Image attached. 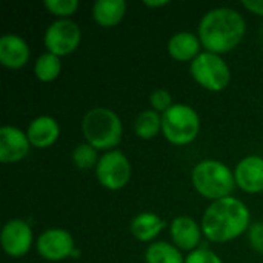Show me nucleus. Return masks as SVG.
<instances>
[{
	"instance_id": "5",
	"label": "nucleus",
	"mask_w": 263,
	"mask_h": 263,
	"mask_svg": "<svg viewBox=\"0 0 263 263\" xmlns=\"http://www.w3.org/2000/svg\"><path fill=\"white\" fill-rule=\"evenodd\" d=\"M200 133V117L197 111L185 103H174L162 114V134L176 145L185 146L197 139Z\"/></svg>"
},
{
	"instance_id": "11",
	"label": "nucleus",
	"mask_w": 263,
	"mask_h": 263,
	"mask_svg": "<svg viewBox=\"0 0 263 263\" xmlns=\"http://www.w3.org/2000/svg\"><path fill=\"white\" fill-rule=\"evenodd\" d=\"M31 149L26 133L12 125H3L0 128V162L17 163L23 160Z\"/></svg>"
},
{
	"instance_id": "22",
	"label": "nucleus",
	"mask_w": 263,
	"mask_h": 263,
	"mask_svg": "<svg viewBox=\"0 0 263 263\" xmlns=\"http://www.w3.org/2000/svg\"><path fill=\"white\" fill-rule=\"evenodd\" d=\"M71 159H72V163L79 170H91V168L97 166L100 157H99V151L85 142V143H80L74 148Z\"/></svg>"
},
{
	"instance_id": "27",
	"label": "nucleus",
	"mask_w": 263,
	"mask_h": 263,
	"mask_svg": "<svg viewBox=\"0 0 263 263\" xmlns=\"http://www.w3.org/2000/svg\"><path fill=\"white\" fill-rule=\"evenodd\" d=\"M243 8L256 15H263V0H245L242 2Z\"/></svg>"
},
{
	"instance_id": "6",
	"label": "nucleus",
	"mask_w": 263,
	"mask_h": 263,
	"mask_svg": "<svg viewBox=\"0 0 263 263\" xmlns=\"http://www.w3.org/2000/svg\"><path fill=\"white\" fill-rule=\"evenodd\" d=\"M191 77L197 85L211 92L223 91L231 80V71L222 55L203 51L190 65Z\"/></svg>"
},
{
	"instance_id": "16",
	"label": "nucleus",
	"mask_w": 263,
	"mask_h": 263,
	"mask_svg": "<svg viewBox=\"0 0 263 263\" xmlns=\"http://www.w3.org/2000/svg\"><path fill=\"white\" fill-rule=\"evenodd\" d=\"M200 39L194 32L180 31L168 40V54L177 62H193L200 54Z\"/></svg>"
},
{
	"instance_id": "12",
	"label": "nucleus",
	"mask_w": 263,
	"mask_h": 263,
	"mask_svg": "<svg viewBox=\"0 0 263 263\" xmlns=\"http://www.w3.org/2000/svg\"><path fill=\"white\" fill-rule=\"evenodd\" d=\"M236 185L248 193L257 194L263 191V157L248 156L243 157L234 170Z\"/></svg>"
},
{
	"instance_id": "10",
	"label": "nucleus",
	"mask_w": 263,
	"mask_h": 263,
	"mask_svg": "<svg viewBox=\"0 0 263 263\" xmlns=\"http://www.w3.org/2000/svg\"><path fill=\"white\" fill-rule=\"evenodd\" d=\"M0 242L5 254L14 259L22 257L32 247V230L23 219H11L2 228Z\"/></svg>"
},
{
	"instance_id": "1",
	"label": "nucleus",
	"mask_w": 263,
	"mask_h": 263,
	"mask_svg": "<svg viewBox=\"0 0 263 263\" xmlns=\"http://www.w3.org/2000/svg\"><path fill=\"white\" fill-rule=\"evenodd\" d=\"M247 22L243 15L228 6L210 9L199 23V39L208 52L225 54L233 51L245 37Z\"/></svg>"
},
{
	"instance_id": "2",
	"label": "nucleus",
	"mask_w": 263,
	"mask_h": 263,
	"mask_svg": "<svg viewBox=\"0 0 263 263\" xmlns=\"http://www.w3.org/2000/svg\"><path fill=\"white\" fill-rule=\"evenodd\" d=\"M202 233L214 243H225L240 237L251 227L248 206L236 199L225 197L211 202L202 216Z\"/></svg>"
},
{
	"instance_id": "14",
	"label": "nucleus",
	"mask_w": 263,
	"mask_h": 263,
	"mask_svg": "<svg viewBox=\"0 0 263 263\" xmlns=\"http://www.w3.org/2000/svg\"><path fill=\"white\" fill-rule=\"evenodd\" d=\"M31 51L26 40L8 32L0 37V63L8 69H20L29 60Z\"/></svg>"
},
{
	"instance_id": "4",
	"label": "nucleus",
	"mask_w": 263,
	"mask_h": 263,
	"mask_svg": "<svg viewBox=\"0 0 263 263\" xmlns=\"http://www.w3.org/2000/svg\"><path fill=\"white\" fill-rule=\"evenodd\" d=\"M191 182L194 190L211 202L230 197L234 191V186H237L234 173L225 163L216 159L200 160L193 168Z\"/></svg>"
},
{
	"instance_id": "21",
	"label": "nucleus",
	"mask_w": 263,
	"mask_h": 263,
	"mask_svg": "<svg viewBox=\"0 0 263 263\" xmlns=\"http://www.w3.org/2000/svg\"><path fill=\"white\" fill-rule=\"evenodd\" d=\"M60 72H62V60L59 55L46 51L37 57L34 63V74L40 82L49 83L55 80L60 76Z\"/></svg>"
},
{
	"instance_id": "13",
	"label": "nucleus",
	"mask_w": 263,
	"mask_h": 263,
	"mask_svg": "<svg viewBox=\"0 0 263 263\" xmlns=\"http://www.w3.org/2000/svg\"><path fill=\"white\" fill-rule=\"evenodd\" d=\"M202 227L190 217V216H177L173 219L170 225V236L173 239V245H176L180 251H194L202 239Z\"/></svg>"
},
{
	"instance_id": "15",
	"label": "nucleus",
	"mask_w": 263,
	"mask_h": 263,
	"mask_svg": "<svg viewBox=\"0 0 263 263\" xmlns=\"http://www.w3.org/2000/svg\"><path fill=\"white\" fill-rule=\"evenodd\" d=\"M26 136L31 146L39 149H46L59 140L60 125L51 116H39L29 122Z\"/></svg>"
},
{
	"instance_id": "3",
	"label": "nucleus",
	"mask_w": 263,
	"mask_h": 263,
	"mask_svg": "<svg viewBox=\"0 0 263 263\" xmlns=\"http://www.w3.org/2000/svg\"><path fill=\"white\" fill-rule=\"evenodd\" d=\"M82 133L91 146L97 151H112L123 136V125L120 117L109 108L97 106L89 111L82 119Z\"/></svg>"
},
{
	"instance_id": "28",
	"label": "nucleus",
	"mask_w": 263,
	"mask_h": 263,
	"mask_svg": "<svg viewBox=\"0 0 263 263\" xmlns=\"http://www.w3.org/2000/svg\"><path fill=\"white\" fill-rule=\"evenodd\" d=\"M143 5L146 6V8H163V6H168L170 5V2L168 0H146V2H143Z\"/></svg>"
},
{
	"instance_id": "7",
	"label": "nucleus",
	"mask_w": 263,
	"mask_h": 263,
	"mask_svg": "<svg viewBox=\"0 0 263 263\" xmlns=\"http://www.w3.org/2000/svg\"><path fill=\"white\" fill-rule=\"evenodd\" d=\"M96 177L103 188L119 191L125 188L131 179V163L122 151H108L99 159Z\"/></svg>"
},
{
	"instance_id": "17",
	"label": "nucleus",
	"mask_w": 263,
	"mask_h": 263,
	"mask_svg": "<svg viewBox=\"0 0 263 263\" xmlns=\"http://www.w3.org/2000/svg\"><path fill=\"white\" fill-rule=\"evenodd\" d=\"M126 14V2L123 0H97L92 5V18L102 28L117 26Z\"/></svg>"
},
{
	"instance_id": "18",
	"label": "nucleus",
	"mask_w": 263,
	"mask_h": 263,
	"mask_svg": "<svg viewBox=\"0 0 263 263\" xmlns=\"http://www.w3.org/2000/svg\"><path fill=\"white\" fill-rule=\"evenodd\" d=\"M165 220L156 213H140L131 220V234L139 242H151L165 228Z\"/></svg>"
},
{
	"instance_id": "24",
	"label": "nucleus",
	"mask_w": 263,
	"mask_h": 263,
	"mask_svg": "<svg viewBox=\"0 0 263 263\" xmlns=\"http://www.w3.org/2000/svg\"><path fill=\"white\" fill-rule=\"evenodd\" d=\"M149 103H151V108L154 111H157L159 114H163L165 111H168L174 105L171 92L168 89H163V88H159V89L151 92Z\"/></svg>"
},
{
	"instance_id": "26",
	"label": "nucleus",
	"mask_w": 263,
	"mask_h": 263,
	"mask_svg": "<svg viewBox=\"0 0 263 263\" xmlns=\"http://www.w3.org/2000/svg\"><path fill=\"white\" fill-rule=\"evenodd\" d=\"M248 240H250L251 248L256 253L263 254V222H256L250 227Z\"/></svg>"
},
{
	"instance_id": "8",
	"label": "nucleus",
	"mask_w": 263,
	"mask_h": 263,
	"mask_svg": "<svg viewBox=\"0 0 263 263\" xmlns=\"http://www.w3.org/2000/svg\"><path fill=\"white\" fill-rule=\"evenodd\" d=\"M80 40V26L71 18H57L46 28L43 35L46 51L59 57L72 54L79 48Z\"/></svg>"
},
{
	"instance_id": "23",
	"label": "nucleus",
	"mask_w": 263,
	"mask_h": 263,
	"mask_svg": "<svg viewBox=\"0 0 263 263\" xmlns=\"http://www.w3.org/2000/svg\"><path fill=\"white\" fill-rule=\"evenodd\" d=\"M43 6L48 12L57 15L59 18H68L79 9L80 3L79 0H45Z\"/></svg>"
},
{
	"instance_id": "25",
	"label": "nucleus",
	"mask_w": 263,
	"mask_h": 263,
	"mask_svg": "<svg viewBox=\"0 0 263 263\" xmlns=\"http://www.w3.org/2000/svg\"><path fill=\"white\" fill-rule=\"evenodd\" d=\"M185 263H223V260L211 250L197 248L185 257Z\"/></svg>"
},
{
	"instance_id": "9",
	"label": "nucleus",
	"mask_w": 263,
	"mask_h": 263,
	"mask_svg": "<svg viewBox=\"0 0 263 263\" xmlns=\"http://www.w3.org/2000/svg\"><path fill=\"white\" fill-rule=\"evenodd\" d=\"M76 251L74 239L69 231L51 228L43 231L37 239V253L48 262H60Z\"/></svg>"
},
{
	"instance_id": "20",
	"label": "nucleus",
	"mask_w": 263,
	"mask_h": 263,
	"mask_svg": "<svg viewBox=\"0 0 263 263\" xmlns=\"http://www.w3.org/2000/svg\"><path fill=\"white\" fill-rule=\"evenodd\" d=\"M146 263H185L182 251L168 242H156L145 253Z\"/></svg>"
},
{
	"instance_id": "19",
	"label": "nucleus",
	"mask_w": 263,
	"mask_h": 263,
	"mask_svg": "<svg viewBox=\"0 0 263 263\" xmlns=\"http://www.w3.org/2000/svg\"><path fill=\"white\" fill-rule=\"evenodd\" d=\"M136 136L142 140H151L162 131V114L154 109H145L139 112L134 120Z\"/></svg>"
}]
</instances>
